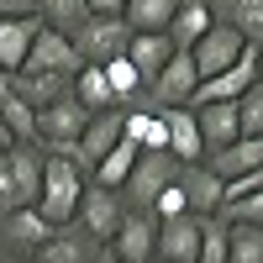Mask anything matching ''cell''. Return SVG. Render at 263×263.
Returning a JSON list of instances; mask_svg holds the SVG:
<instances>
[{"label": "cell", "mask_w": 263, "mask_h": 263, "mask_svg": "<svg viewBox=\"0 0 263 263\" xmlns=\"http://www.w3.org/2000/svg\"><path fill=\"white\" fill-rule=\"evenodd\" d=\"M211 21H216L211 0H179V11H174V21H168V37L179 42V48H195V42L211 32Z\"/></svg>", "instance_id": "603a6c76"}, {"label": "cell", "mask_w": 263, "mask_h": 263, "mask_svg": "<svg viewBox=\"0 0 263 263\" xmlns=\"http://www.w3.org/2000/svg\"><path fill=\"white\" fill-rule=\"evenodd\" d=\"M195 263H232V221L221 211L200 221V258Z\"/></svg>", "instance_id": "83f0119b"}, {"label": "cell", "mask_w": 263, "mask_h": 263, "mask_svg": "<svg viewBox=\"0 0 263 263\" xmlns=\"http://www.w3.org/2000/svg\"><path fill=\"white\" fill-rule=\"evenodd\" d=\"M105 74H111V84H116V100H121V105H132V100H142V95H147V84H142V74H137V63H132L126 53L105 63Z\"/></svg>", "instance_id": "f546056e"}, {"label": "cell", "mask_w": 263, "mask_h": 263, "mask_svg": "<svg viewBox=\"0 0 263 263\" xmlns=\"http://www.w3.org/2000/svg\"><path fill=\"white\" fill-rule=\"evenodd\" d=\"M237 121H242V137H258L263 132V79H253L237 95Z\"/></svg>", "instance_id": "1f68e13d"}, {"label": "cell", "mask_w": 263, "mask_h": 263, "mask_svg": "<svg viewBox=\"0 0 263 263\" xmlns=\"http://www.w3.org/2000/svg\"><path fill=\"white\" fill-rule=\"evenodd\" d=\"M74 95L90 105V111H111V105H121L111 74H105V63H84V69L74 74Z\"/></svg>", "instance_id": "d4e9b609"}, {"label": "cell", "mask_w": 263, "mask_h": 263, "mask_svg": "<svg viewBox=\"0 0 263 263\" xmlns=\"http://www.w3.org/2000/svg\"><path fill=\"white\" fill-rule=\"evenodd\" d=\"M137 153H142L137 142H132V137H121V142H116V147H111V153H105V158L95 163V174H90V179H100V184L121 190V184H126V174L137 168Z\"/></svg>", "instance_id": "484cf974"}, {"label": "cell", "mask_w": 263, "mask_h": 263, "mask_svg": "<svg viewBox=\"0 0 263 263\" xmlns=\"http://www.w3.org/2000/svg\"><path fill=\"white\" fill-rule=\"evenodd\" d=\"M16 142H21V137H16V126L0 116V153H6V147H16Z\"/></svg>", "instance_id": "f35d334b"}, {"label": "cell", "mask_w": 263, "mask_h": 263, "mask_svg": "<svg viewBox=\"0 0 263 263\" xmlns=\"http://www.w3.org/2000/svg\"><path fill=\"white\" fill-rule=\"evenodd\" d=\"M84 121H90V105L69 90V95H58L37 111V142L58 147V153H74V142L84 137Z\"/></svg>", "instance_id": "277c9868"}, {"label": "cell", "mask_w": 263, "mask_h": 263, "mask_svg": "<svg viewBox=\"0 0 263 263\" xmlns=\"http://www.w3.org/2000/svg\"><path fill=\"white\" fill-rule=\"evenodd\" d=\"M48 27L37 11H27V16H0V63L16 74V69H27V58H32V42H37V32Z\"/></svg>", "instance_id": "9a60e30c"}, {"label": "cell", "mask_w": 263, "mask_h": 263, "mask_svg": "<svg viewBox=\"0 0 263 263\" xmlns=\"http://www.w3.org/2000/svg\"><path fill=\"white\" fill-rule=\"evenodd\" d=\"M27 69H48V74H79L84 69V58L74 48V37L69 32H53V27H42L37 42H32V58H27Z\"/></svg>", "instance_id": "5bb4252c"}, {"label": "cell", "mask_w": 263, "mask_h": 263, "mask_svg": "<svg viewBox=\"0 0 263 263\" xmlns=\"http://www.w3.org/2000/svg\"><path fill=\"white\" fill-rule=\"evenodd\" d=\"M0 116L16 126V137H21V142H37V105H32V100H21V95L0 100Z\"/></svg>", "instance_id": "d6a6232c"}, {"label": "cell", "mask_w": 263, "mask_h": 263, "mask_svg": "<svg viewBox=\"0 0 263 263\" xmlns=\"http://www.w3.org/2000/svg\"><path fill=\"white\" fill-rule=\"evenodd\" d=\"M37 16L48 21L53 32H79L84 21H90V0H37Z\"/></svg>", "instance_id": "f1b7e54d"}, {"label": "cell", "mask_w": 263, "mask_h": 263, "mask_svg": "<svg viewBox=\"0 0 263 263\" xmlns=\"http://www.w3.org/2000/svg\"><path fill=\"white\" fill-rule=\"evenodd\" d=\"M90 11H100V16H121L126 0H90Z\"/></svg>", "instance_id": "74e56055"}, {"label": "cell", "mask_w": 263, "mask_h": 263, "mask_svg": "<svg viewBox=\"0 0 263 263\" xmlns=\"http://www.w3.org/2000/svg\"><path fill=\"white\" fill-rule=\"evenodd\" d=\"M258 79H263V48H258Z\"/></svg>", "instance_id": "b9f144b4"}, {"label": "cell", "mask_w": 263, "mask_h": 263, "mask_svg": "<svg viewBox=\"0 0 263 263\" xmlns=\"http://www.w3.org/2000/svg\"><path fill=\"white\" fill-rule=\"evenodd\" d=\"M126 137V105H111V111H90V121H84V137L74 142V158L84 174H95V163L111 153L116 142Z\"/></svg>", "instance_id": "52a82bcc"}, {"label": "cell", "mask_w": 263, "mask_h": 263, "mask_svg": "<svg viewBox=\"0 0 263 263\" xmlns=\"http://www.w3.org/2000/svg\"><path fill=\"white\" fill-rule=\"evenodd\" d=\"M153 211H158V216H179V211H190V200H184V190H179V179H174L163 195H158V200H153Z\"/></svg>", "instance_id": "d590c367"}, {"label": "cell", "mask_w": 263, "mask_h": 263, "mask_svg": "<svg viewBox=\"0 0 263 263\" xmlns=\"http://www.w3.org/2000/svg\"><path fill=\"white\" fill-rule=\"evenodd\" d=\"M174 11H179V0H126V21H132V32H168V21Z\"/></svg>", "instance_id": "4316f807"}, {"label": "cell", "mask_w": 263, "mask_h": 263, "mask_svg": "<svg viewBox=\"0 0 263 263\" xmlns=\"http://www.w3.org/2000/svg\"><path fill=\"white\" fill-rule=\"evenodd\" d=\"M179 190H184V200H190L195 216H216V211L227 205V179H221L205 158L179 163Z\"/></svg>", "instance_id": "7c38bea8"}, {"label": "cell", "mask_w": 263, "mask_h": 263, "mask_svg": "<svg viewBox=\"0 0 263 263\" xmlns=\"http://www.w3.org/2000/svg\"><path fill=\"white\" fill-rule=\"evenodd\" d=\"M100 248H105V242H95L79 221H63V227H53V237H48L37 253L48 258V263H95Z\"/></svg>", "instance_id": "e0dca14e"}, {"label": "cell", "mask_w": 263, "mask_h": 263, "mask_svg": "<svg viewBox=\"0 0 263 263\" xmlns=\"http://www.w3.org/2000/svg\"><path fill=\"white\" fill-rule=\"evenodd\" d=\"M216 21H232L253 48H263V0H211Z\"/></svg>", "instance_id": "cb8c5ba5"}, {"label": "cell", "mask_w": 263, "mask_h": 263, "mask_svg": "<svg viewBox=\"0 0 263 263\" xmlns=\"http://www.w3.org/2000/svg\"><path fill=\"white\" fill-rule=\"evenodd\" d=\"M253 79H258V48H248L242 58L232 63V69H221V74L200 79V90H195V105H205V100H237Z\"/></svg>", "instance_id": "2e32d148"}, {"label": "cell", "mask_w": 263, "mask_h": 263, "mask_svg": "<svg viewBox=\"0 0 263 263\" xmlns=\"http://www.w3.org/2000/svg\"><path fill=\"white\" fill-rule=\"evenodd\" d=\"M253 48V42L242 37V32H237L232 27V21H211V32L200 37V42H195V63H200V79H211V74H221V69H232V63L237 58H242Z\"/></svg>", "instance_id": "30bf717a"}, {"label": "cell", "mask_w": 263, "mask_h": 263, "mask_svg": "<svg viewBox=\"0 0 263 263\" xmlns=\"http://www.w3.org/2000/svg\"><path fill=\"white\" fill-rule=\"evenodd\" d=\"M179 53V42H174L168 32H132V48H126V58L137 63V74H142V84H153L163 74V63Z\"/></svg>", "instance_id": "ac0fdd59"}, {"label": "cell", "mask_w": 263, "mask_h": 263, "mask_svg": "<svg viewBox=\"0 0 263 263\" xmlns=\"http://www.w3.org/2000/svg\"><path fill=\"white\" fill-rule=\"evenodd\" d=\"M200 221L205 216H195V211L158 216V258L163 263H195L200 258Z\"/></svg>", "instance_id": "4fadbf2b"}, {"label": "cell", "mask_w": 263, "mask_h": 263, "mask_svg": "<svg viewBox=\"0 0 263 263\" xmlns=\"http://www.w3.org/2000/svg\"><path fill=\"white\" fill-rule=\"evenodd\" d=\"M205 163L221 174V179H237V174L263 168V132H258V137H237V142H227V147H211Z\"/></svg>", "instance_id": "ffe728a7"}, {"label": "cell", "mask_w": 263, "mask_h": 263, "mask_svg": "<svg viewBox=\"0 0 263 263\" xmlns=\"http://www.w3.org/2000/svg\"><path fill=\"white\" fill-rule=\"evenodd\" d=\"M195 90H200V63H195L190 48H179L163 63V74L147 84V100L153 105H195Z\"/></svg>", "instance_id": "ba28073f"}, {"label": "cell", "mask_w": 263, "mask_h": 263, "mask_svg": "<svg viewBox=\"0 0 263 263\" xmlns=\"http://www.w3.org/2000/svg\"><path fill=\"white\" fill-rule=\"evenodd\" d=\"M95 263H126V258H121V253H111V248H100V253H95Z\"/></svg>", "instance_id": "60d3db41"}, {"label": "cell", "mask_w": 263, "mask_h": 263, "mask_svg": "<svg viewBox=\"0 0 263 263\" xmlns=\"http://www.w3.org/2000/svg\"><path fill=\"white\" fill-rule=\"evenodd\" d=\"M6 258H11V253H6V248H0V263H6Z\"/></svg>", "instance_id": "7bdbcfd3"}, {"label": "cell", "mask_w": 263, "mask_h": 263, "mask_svg": "<svg viewBox=\"0 0 263 263\" xmlns=\"http://www.w3.org/2000/svg\"><path fill=\"white\" fill-rule=\"evenodd\" d=\"M179 163L184 158H174L168 147H142L137 153V168L126 174V184H121V195H126V205H137V211H153V200L179 179Z\"/></svg>", "instance_id": "3957f363"}, {"label": "cell", "mask_w": 263, "mask_h": 263, "mask_svg": "<svg viewBox=\"0 0 263 263\" xmlns=\"http://www.w3.org/2000/svg\"><path fill=\"white\" fill-rule=\"evenodd\" d=\"M11 79H16V95H21V100H32L37 111H42L48 100H58V95H69V90H74V79H69V74H48V69H16Z\"/></svg>", "instance_id": "7402d4cb"}, {"label": "cell", "mask_w": 263, "mask_h": 263, "mask_svg": "<svg viewBox=\"0 0 263 263\" xmlns=\"http://www.w3.org/2000/svg\"><path fill=\"white\" fill-rule=\"evenodd\" d=\"M37 11V0H0V16H27Z\"/></svg>", "instance_id": "8d00e7d4"}, {"label": "cell", "mask_w": 263, "mask_h": 263, "mask_svg": "<svg viewBox=\"0 0 263 263\" xmlns=\"http://www.w3.org/2000/svg\"><path fill=\"white\" fill-rule=\"evenodd\" d=\"M6 263H48V258H42V253H11Z\"/></svg>", "instance_id": "ab89813d"}, {"label": "cell", "mask_w": 263, "mask_h": 263, "mask_svg": "<svg viewBox=\"0 0 263 263\" xmlns=\"http://www.w3.org/2000/svg\"><path fill=\"white\" fill-rule=\"evenodd\" d=\"M48 237H53V221H48L37 205L0 211V248H6V253H37Z\"/></svg>", "instance_id": "8fae6325"}, {"label": "cell", "mask_w": 263, "mask_h": 263, "mask_svg": "<svg viewBox=\"0 0 263 263\" xmlns=\"http://www.w3.org/2000/svg\"><path fill=\"white\" fill-rule=\"evenodd\" d=\"M168 111V153L174 158H205V137H200V121H195V105H163Z\"/></svg>", "instance_id": "44dd1931"}, {"label": "cell", "mask_w": 263, "mask_h": 263, "mask_svg": "<svg viewBox=\"0 0 263 263\" xmlns=\"http://www.w3.org/2000/svg\"><path fill=\"white\" fill-rule=\"evenodd\" d=\"M221 216H227V221H253V227H263V190L232 195V200L221 205Z\"/></svg>", "instance_id": "836d02e7"}, {"label": "cell", "mask_w": 263, "mask_h": 263, "mask_svg": "<svg viewBox=\"0 0 263 263\" xmlns=\"http://www.w3.org/2000/svg\"><path fill=\"white\" fill-rule=\"evenodd\" d=\"M121 216H126V195H121V190L100 184V179L84 184V200H79V216H74V221L90 232L95 242H111L116 227H121Z\"/></svg>", "instance_id": "8992f818"}, {"label": "cell", "mask_w": 263, "mask_h": 263, "mask_svg": "<svg viewBox=\"0 0 263 263\" xmlns=\"http://www.w3.org/2000/svg\"><path fill=\"white\" fill-rule=\"evenodd\" d=\"M105 248L121 253L126 263H153V258H158V211H137V205H126L121 227H116V237H111Z\"/></svg>", "instance_id": "9c48e42d"}, {"label": "cell", "mask_w": 263, "mask_h": 263, "mask_svg": "<svg viewBox=\"0 0 263 263\" xmlns=\"http://www.w3.org/2000/svg\"><path fill=\"white\" fill-rule=\"evenodd\" d=\"M74 48H79L84 63H111V58H121V53L132 48V21H126V16H100V11H90V21L74 32Z\"/></svg>", "instance_id": "5b68a950"}, {"label": "cell", "mask_w": 263, "mask_h": 263, "mask_svg": "<svg viewBox=\"0 0 263 263\" xmlns=\"http://www.w3.org/2000/svg\"><path fill=\"white\" fill-rule=\"evenodd\" d=\"M195 121H200V137H205V153L211 147H227L242 137V121H237V100H205L195 105Z\"/></svg>", "instance_id": "d6986e66"}, {"label": "cell", "mask_w": 263, "mask_h": 263, "mask_svg": "<svg viewBox=\"0 0 263 263\" xmlns=\"http://www.w3.org/2000/svg\"><path fill=\"white\" fill-rule=\"evenodd\" d=\"M153 263H163V258H153Z\"/></svg>", "instance_id": "ee69618b"}, {"label": "cell", "mask_w": 263, "mask_h": 263, "mask_svg": "<svg viewBox=\"0 0 263 263\" xmlns=\"http://www.w3.org/2000/svg\"><path fill=\"white\" fill-rule=\"evenodd\" d=\"M142 147H168V111L158 105V111L147 116V132H142Z\"/></svg>", "instance_id": "e575fe53"}, {"label": "cell", "mask_w": 263, "mask_h": 263, "mask_svg": "<svg viewBox=\"0 0 263 263\" xmlns=\"http://www.w3.org/2000/svg\"><path fill=\"white\" fill-rule=\"evenodd\" d=\"M232 263H263V227L232 221Z\"/></svg>", "instance_id": "4dcf8cb0"}, {"label": "cell", "mask_w": 263, "mask_h": 263, "mask_svg": "<svg viewBox=\"0 0 263 263\" xmlns=\"http://www.w3.org/2000/svg\"><path fill=\"white\" fill-rule=\"evenodd\" d=\"M84 184H90V174L79 168L74 153L48 147V158H42V195H37V211L48 216L53 227L74 221V216H79V200H84Z\"/></svg>", "instance_id": "6da1fadb"}, {"label": "cell", "mask_w": 263, "mask_h": 263, "mask_svg": "<svg viewBox=\"0 0 263 263\" xmlns=\"http://www.w3.org/2000/svg\"><path fill=\"white\" fill-rule=\"evenodd\" d=\"M42 158H48L42 142H16V147L0 153V211L37 205V195H42Z\"/></svg>", "instance_id": "7a4b0ae2"}]
</instances>
